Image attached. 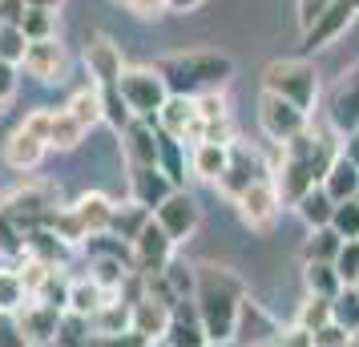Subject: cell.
I'll list each match as a JSON object with an SVG mask.
<instances>
[{"instance_id": "6da1fadb", "label": "cell", "mask_w": 359, "mask_h": 347, "mask_svg": "<svg viewBox=\"0 0 359 347\" xmlns=\"http://www.w3.org/2000/svg\"><path fill=\"white\" fill-rule=\"evenodd\" d=\"M278 149H283V158H278V165L271 174H275L278 194H283V206H294L307 190H315L327 178L331 162L343 154L335 133H327V130H307Z\"/></svg>"}, {"instance_id": "7a4b0ae2", "label": "cell", "mask_w": 359, "mask_h": 347, "mask_svg": "<svg viewBox=\"0 0 359 347\" xmlns=\"http://www.w3.org/2000/svg\"><path fill=\"white\" fill-rule=\"evenodd\" d=\"M243 299H246V287H243V279H238L234 271H226V266H214V263L198 266L194 307H198L202 327H206L210 347H222V343H230V339H234Z\"/></svg>"}, {"instance_id": "3957f363", "label": "cell", "mask_w": 359, "mask_h": 347, "mask_svg": "<svg viewBox=\"0 0 359 347\" xmlns=\"http://www.w3.org/2000/svg\"><path fill=\"white\" fill-rule=\"evenodd\" d=\"M158 73L165 77L170 93H186V97H198V93H210V89H222L234 73V57L218 49H194V53H174L158 61Z\"/></svg>"}, {"instance_id": "277c9868", "label": "cell", "mask_w": 359, "mask_h": 347, "mask_svg": "<svg viewBox=\"0 0 359 347\" xmlns=\"http://www.w3.org/2000/svg\"><path fill=\"white\" fill-rule=\"evenodd\" d=\"M262 89L287 97L291 105H299L303 114H311V109L319 105V73H315L311 61H275V65H266Z\"/></svg>"}, {"instance_id": "5b68a950", "label": "cell", "mask_w": 359, "mask_h": 347, "mask_svg": "<svg viewBox=\"0 0 359 347\" xmlns=\"http://www.w3.org/2000/svg\"><path fill=\"white\" fill-rule=\"evenodd\" d=\"M121 97L130 105L133 117H142V121H158L162 114V105L170 101V85L158 69H126L121 73Z\"/></svg>"}, {"instance_id": "8992f818", "label": "cell", "mask_w": 359, "mask_h": 347, "mask_svg": "<svg viewBox=\"0 0 359 347\" xmlns=\"http://www.w3.org/2000/svg\"><path fill=\"white\" fill-rule=\"evenodd\" d=\"M266 178H275V174H271V165L262 162V154L234 137V142H230V162H226L222 178H218L214 186H218V190H222L230 202H238L246 190H250V186L266 182Z\"/></svg>"}, {"instance_id": "52a82bcc", "label": "cell", "mask_w": 359, "mask_h": 347, "mask_svg": "<svg viewBox=\"0 0 359 347\" xmlns=\"http://www.w3.org/2000/svg\"><path fill=\"white\" fill-rule=\"evenodd\" d=\"M259 125H262V133H266L275 146H287V142H294L299 133L311 130V114H303V109L291 105L287 97H278V93H266V89H262V97H259Z\"/></svg>"}, {"instance_id": "ba28073f", "label": "cell", "mask_w": 359, "mask_h": 347, "mask_svg": "<svg viewBox=\"0 0 359 347\" xmlns=\"http://www.w3.org/2000/svg\"><path fill=\"white\" fill-rule=\"evenodd\" d=\"M158 130L165 137H174L182 146H198L206 142V117L198 109V97H186V93H170V101L158 114Z\"/></svg>"}, {"instance_id": "9c48e42d", "label": "cell", "mask_w": 359, "mask_h": 347, "mask_svg": "<svg viewBox=\"0 0 359 347\" xmlns=\"http://www.w3.org/2000/svg\"><path fill=\"white\" fill-rule=\"evenodd\" d=\"M174 238L158 226V218H149L146 226H142V234L130 243L133 250V271L137 275H146V279H158V275H165V266L174 263Z\"/></svg>"}, {"instance_id": "30bf717a", "label": "cell", "mask_w": 359, "mask_h": 347, "mask_svg": "<svg viewBox=\"0 0 359 347\" xmlns=\"http://www.w3.org/2000/svg\"><path fill=\"white\" fill-rule=\"evenodd\" d=\"M81 57H85V69H89V77H93L97 89H114V85H121L126 61H121V49H117L105 33H85Z\"/></svg>"}, {"instance_id": "8fae6325", "label": "cell", "mask_w": 359, "mask_h": 347, "mask_svg": "<svg viewBox=\"0 0 359 347\" xmlns=\"http://www.w3.org/2000/svg\"><path fill=\"white\" fill-rule=\"evenodd\" d=\"M25 73L36 77V81H65L69 73V49L61 45V36H45V41H29V49H25Z\"/></svg>"}, {"instance_id": "7c38bea8", "label": "cell", "mask_w": 359, "mask_h": 347, "mask_svg": "<svg viewBox=\"0 0 359 347\" xmlns=\"http://www.w3.org/2000/svg\"><path fill=\"white\" fill-rule=\"evenodd\" d=\"M234 206H238V218H243L250 231H271L278 222V210H283V194H278L275 178H266V182L250 186Z\"/></svg>"}, {"instance_id": "4fadbf2b", "label": "cell", "mask_w": 359, "mask_h": 347, "mask_svg": "<svg viewBox=\"0 0 359 347\" xmlns=\"http://www.w3.org/2000/svg\"><path fill=\"white\" fill-rule=\"evenodd\" d=\"M327 117H331V130L335 133H347V137H351V133L359 130V61L335 81Z\"/></svg>"}, {"instance_id": "5bb4252c", "label": "cell", "mask_w": 359, "mask_h": 347, "mask_svg": "<svg viewBox=\"0 0 359 347\" xmlns=\"http://www.w3.org/2000/svg\"><path fill=\"white\" fill-rule=\"evenodd\" d=\"M154 218H158V226H162L174 243H186L190 234L198 231V222H202V210H198L194 194H186V190H174L170 198L154 210Z\"/></svg>"}, {"instance_id": "9a60e30c", "label": "cell", "mask_w": 359, "mask_h": 347, "mask_svg": "<svg viewBox=\"0 0 359 347\" xmlns=\"http://www.w3.org/2000/svg\"><path fill=\"white\" fill-rule=\"evenodd\" d=\"M355 17H359V0H331L323 17H319L307 33H303V49H307V53L327 49V45H331V41H335V36H339Z\"/></svg>"}, {"instance_id": "2e32d148", "label": "cell", "mask_w": 359, "mask_h": 347, "mask_svg": "<svg viewBox=\"0 0 359 347\" xmlns=\"http://www.w3.org/2000/svg\"><path fill=\"white\" fill-rule=\"evenodd\" d=\"M278 319L262 303L255 299H243L238 307V327H234V339H243V347H271L278 339Z\"/></svg>"}, {"instance_id": "e0dca14e", "label": "cell", "mask_w": 359, "mask_h": 347, "mask_svg": "<svg viewBox=\"0 0 359 347\" xmlns=\"http://www.w3.org/2000/svg\"><path fill=\"white\" fill-rule=\"evenodd\" d=\"M158 137L162 130L154 121L133 117L126 133H121V149H126V170H142V165H158Z\"/></svg>"}, {"instance_id": "ac0fdd59", "label": "cell", "mask_w": 359, "mask_h": 347, "mask_svg": "<svg viewBox=\"0 0 359 347\" xmlns=\"http://www.w3.org/2000/svg\"><path fill=\"white\" fill-rule=\"evenodd\" d=\"M165 347H210L206 339V327H202V319H198V307L194 299H182L174 315H170V327H165Z\"/></svg>"}, {"instance_id": "d6986e66", "label": "cell", "mask_w": 359, "mask_h": 347, "mask_svg": "<svg viewBox=\"0 0 359 347\" xmlns=\"http://www.w3.org/2000/svg\"><path fill=\"white\" fill-rule=\"evenodd\" d=\"M45 154H49V142H41L25 125H17V130L8 133V142H4V162H8V170H20V174L36 170V165L45 162Z\"/></svg>"}, {"instance_id": "ffe728a7", "label": "cell", "mask_w": 359, "mask_h": 347, "mask_svg": "<svg viewBox=\"0 0 359 347\" xmlns=\"http://www.w3.org/2000/svg\"><path fill=\"white\" fill-rule=\"evenodd\" d=\"M130 194L137 206H146L149 215H154L174 194V186H170V178H165L158 165H142V170H130Z\"/></svg>"}, {"instance_id": "44dd1931", "label": "cell", "mask_w": 359, "mask_h": 347, "mask_svg": "<svg viewBox=\"0 0 359 347\" xmlns=\"http://www.w3.org/2000/svg\"><path fill=\"white\" fill-rule=\"evenodd\" d=\"M114 202L105 198V194H97V190H89V194H81V198L73 202V215H77V222H81L85 238H97V234H109V226H114Z\"/></svg>"}, {"instance_id": "7402d4cb", "label": "cell", "mask_w": 359, "mask_h": 347, "mask_svg": "<svg viewBox=\"0 0 359 347\" xmlns=\"http://www.w3.org/2000/svg\"><path fill=\"white\" fill-rule=\"evenodd\" d=\"M25 250H29L33 259H41V263H49V266H65L73 243H65V238L57 231H49V226H33V231H25Z\"/></svg>"}, {"instance_id": "603a6c76", "label": "cell", "mask_w": 359, "mask_h": 347, "mask_svg": "<svg viewBox=\"0 0 359 347\" xmlns=\"http://www.w3.org/2000/svg\"><path fill=\"white\" fill-rule=\"evenodd\" d=\"M170 315H174V307L149 291L142 303H133V331H142L146 339H162L165 327H170Z\"/></svg>"}, {"instance_id": "cb8c5ba5", "label": "cell", "mask_w": 359, "mask_h": 347, "mask_svg": "<svg viewBox=\"0 0 359 347\" xmlns=\"http://www.w3.org/2000/svg\"><path fill=\"white\" fill-rule=\"evenodd\" d=\"M331 194V202H347L359 194V162L355 158H347V154H339L335 162H331V170H327V178L319 182Z\"/></svg>"}, {"instance_id": "d4e9b609", "label": "cell", "mask_w": 359, "mask_h": 347, "mask_svg": "<svg viewBox=\"0 0 359 347\" xmlns=\"http://www.w3.org/2000/svg\"><path fill=\"white\" fill-rule=\"evenodd\" d=\"M89 323H93V335H121V331L133 327V307L121 303L117 295H109L97 311L89 315Z\"/></svg>"}, {"instance_id": "484cf974", "label": "cell", "mask_w": 359, "mask_h": 347, "mask_svg": "<svg viewBox=\"0 0 359 347\" xmlns=\"http://www.w3.org/2000/svg\"><path fill=\"white\" fill-rule=\"evenodd\" d=\"M226 162H230V146H218V142H198L190 149V170H194L202 182H218Z\"/></svg>"}, {"instance_id": "4316f807", "label": "cell", "mask_w": 359, "mask_h": 347, "mask_svg": "<svg viewBox=\"0 0 359 347\" xmlns=\"http://www.w3.org/2000/svg\"><path fill=\"white\" fill-rule=\"evenodd\" d=\"M186 165H190L186 146L162 133V137H158V170L170 178V186H174V190H186Z\"/></svg>"}, {"instance_id": "83f0119b", "label": "cell", "mask_w": 359, "mask_h": 347, "mask_svg": "<svg viewBox=\"0 0 359 347\" xmlns=\"http://www.w3.org/2000/svg\"><path fill=\"white\" fill-rule=\"evenodd\" d=\"M294 210H299V218L307 222L311 231H319V226H331V215H335V202H331V194H327L323 186H315V190H307L303 198L294 202Z\"/></svg>"}, {"instance_id": "f1b7e54d", "label": "cell", "mask_w": 359, "mask_h": 347, "mask_svg": "<svg viewBox=\"0 0 359 347\" xmlns=\"http://www.w3.org/2000/svg\"><path fill=\"white\" fill-rule=\"evenodd\" d=\"M130 271H133V263H121V254H97L93 266H89V279L97 287H105L109 295H117V287L130 279Z\"/></svg>"}, {"instance_id": "f546056e", "label": "cell", "mask_w": 359, "mask_h": 347, "mask_svg": "<svg viewBox=\"0 0 359 347\" xmlns=\"http://www.w3.org/2000/svg\"><path fill=\"white\" fill-rule=\"evenodd\" d=\"M85 125L69 109H53V130H49V149H77L85 142Z\"/></svg>"}, {"instance_id": "4dcf8cb0", "label": "cell", "mask_w": 359, "mask_h": 347, "mask_svg": "<svg viewBox=\"0 0 359 347\" xmlns=\"http://www.w3.org/2000/svg\"><path fill=\"white\" fill-rule=\"evenodd\" d=\"M303 283H307V295H323V299H335L347 287L331 263H307L303 266Z\"/></svg>"}, {"instance_id": "1f68e13d", "label": "cell", "mask_w": 359, "mask_h": 347, "mask_svg": "<svg viewBox=\"0 0 359 347\" xmlns=\"http://www.w3.org/2000/svg\"><path fill=\"white\" fill-rule=\"evenodd\" d=\"M105 299H109V291H105V287H97L93 279H73V287H69V311L89 319V315L105 303Z\"/></svg>"}, {"instance_id": "d6a6232c", "label": "cell", "mask_w": 359, "mask_h": 347, "mask_svg": "<svg viewBox=\"0 0 359 347\" xmlns=\"http://www.w3.org/2000/svg\"><path fill=\"white\" fill-rule=\"evenodd\" d=\"M29 303L25 279H20L17 266H0V315H17Z\"/></svg>"}, {"instance_id": "836d02e7", "label": "cell", "mask_w": 359, "mask_h": 347, "mask_svg": "<svg viewBox=\"0 0 359 347\" xmlns=\"http://www.w3.org/2000/svg\"><path fill=\"white\" fill-rule=\"evenodd\" d=\"M343 238L331 226H319V231H311L307 247H303V263H335V254H339Z\"/></svg>"}, {"instance_id": "e575fe53", "label": "cell", "mask_w": 359, "mask_h": 347, "mask_svg": "<svg viewBox=\"0 0 359 347\" xmlns=\"http://www.w3.org/2000/svg\"><path fill=\"white\" fill-rule=\"evenodd\" d=\"M162 283L170 287V295L178 299H194V291H198V266H190V263H182V259H174V263L165 266V275H162Z\"/></svg>"}, {"instance_id": "d590c367", "label": "cell", "mask_w": 359, "mask_h": 347, "mask_svg": "<svg viewBox=\"0 0 359 347\" xmlns=\"http://www.w3.org/2000/svg\"><path fill=\"white\" fill-rule=\"evenodd\" d=\"M69 114L81 121L85 130H93V125H101V89L93 85V89H77L73 97H69V105H65Z\"/></svg>"}, {"instance_id": "8d00e7d4", "label": "cell", "mask_w": 359, "mask_h": 347, "mask_svg": "<svg viewBox=\"0 0 359 347\" xmlns=\"http://www.w3.org/2000/svg\"><path fill=\"white\" fill-rule=\"evenodd\" d=\"M69 287H73V279H65V266H53L45 287L36 291V303H45L53 311H69Z\"/></svg>"}, {"instance_id": "74e56055", "label": "cell", "mask_w": 359, "mask_h": 347, "mask_svg": "<svg viewBox=\"0 0 359 347\" xmlns=\"http://www.w3.org/2000/svg\"><path fill=\"white\" fill-rule=\"evenodd\" d=\"M149 218H154V215H149L146 206H137V202H133V206H126V210L117 206V210H114V226H109V231H114L117 238H126V243H133V238L142 234V226H146Z\"/></svg>"}, {"instance_id": "f35d334b", "label": "cell", "mask_w": 359, "mask_h": 347, "mask_svg": "<svg viewBox=\"0 0 359 347\" xmlns=\"http://www.w3.org/2000/svg\"><path fill=\"white\" fill-rule=\"evenodd\" d=\"M101 121L105 125H114L117 133H126V125L133 121L130 105H126V97H121V89H101Z\"/></svg>"}, {"instance_id": "ab89813d", "label": "cell", "mask_w": 359, "mask_h": 347, "mask_svg": "<svg viewBox=\"0 0 359 347\" xmlns=\"http://www.w3.org/2000/svg\"><path fill=\"white\" fill-rule=\"evenodd\" d=\"M331 323H339L347 331H359V291L343 287L339 295L331 299Z\"/></svg>"}, {"instance_id": "60d3db41", "label": "cell", "mask_w": 359, "mask_h": 347, "mask_svg": "<svg viewBox=\"0 0 359 347\" xmlns=\"http://www.w3.org/2000/svg\"><path fill=\"white\" fill-rule=\"evenodd\" d=\"M294 323H299L303 331H319L323 323H331V299L307 295L303 299V307H299V315H294Z\"/></svg>"}, {"instance_id": "b9f144b4", "label": "cell", "mask_w": 359, "mask_h": 347, "mask_svg": "<svg viewBox=\"0 0 359 347\" xmlns=\"http://www.w3.org/2000/svg\"><path fill=\"white\" fill-rule=\"evenodd\" d=\"M20 33L29 41H45V36H57V13L49 8H29L25 20H20Z\"/></svg>"}, {"instance_id": "7bdbcfd3", "label": "cell", "mask_w": 359, "mask_h": 347, "mask_svg": "<svg viewBox=\"0 0 359 347\" xmlns=\"http://www.w3.org/2000/svg\"><path fill=\"white\" fill-rule=\"evenodd\" d=\"M331 231L339 234L343 243H347V238H359V202H355V198L335 202V215H331Z\"/></svg>"}, {"instance_id": "ee69618b", "label": "cell", "mask_w": 359, "mask_h": 347, "mask_svg": "<svg viewBox=\"0 0 359 347\" xmlns=\"http://www.w3.org/2000/svg\"><path fill=\"white\" fill-rule=\"evenodd\" d=\"M335 271H339V279L347 283V287H351V283L359 279V238H347V243H343L339 247V254H335Z\"/></svg>"}, {"instance_id": "f6af8a7d", "label": "cell", "mask_w": 359, "mask_h": 347, "mask_svg": "<svg viewBox=\"0 0 359 347\" xmlns=\"http://www.w3.org/2000/svg\"><path fill=\"white\" fill-rule=\"evenodd\" d=\"M25 49H29V36L20 33L17 25H4V33H0V57L20 65L25 61Z\"/></svg>"}, {"instance_id": "bcb514c9", "label": "cell", "mask_w": 359, "mask_h": 347, "mask_svg": "<svg viewBox=\"0 0 359 347\" xmlns=\"http://www.w3.org/2000/svg\"><path fill=\"white\" fill-rule=\"evenodd\" d=\"M0 250L13 254V259H17V254H29V250H25V231H20L4 210H0Z\"/></svg>"}, {"instance_id": "7dc6e473", "label": "cell", "mask_w": 359, "mask_h": 347, "mask_svg": "<svg viewBox=\"0 0 359 347\" xmlns=\"http://www.w3.org/2000/svg\"><path fill=\"white\" fill-rule=\"evenodd\" d=\"M198 109H202V117H206V121H230L226 97H222L218 89H210V93H198Z\"/></svg>"}, {"instance_id": "c3c4849f", "label": "cell", "mask_w": 359, "mask_h": 347, "mask_svg": "<svg viewBox=\"0 0 359 347\" xmlns=\"http://www.w3.org/2000/svg\"><path fill=\"white\" fill-rule=\"evenodd\" d=\"M311 343L315 347H347L351 343V331L339 327V323H323L319 331H311Z\"/></svg>"}, {"instance_id": "681fc988", "label": "cell", "mask_w": 359, "mask_h": 347, "mask_svg": "<svg viewBox=\"0 0 359 347\" xmlns=\"http://www.w3.org/2000/svg\"><path fill=\"white\" fill-rule=\"evenodd\" d=\"M0 347H33L25 327L17 323V315H0Z\"/></svg>"}, {"instance_id": "f907efd6", "label": "cell", "mask_w": 359, "mask_h": 347, "mask_svg": "<svg viewBox=\"0 0 359 347\" xmlns=\"http://www.w3.org/2000/svg\"><path fill=\"white\" fill-rule=\"evenodd\" d=\"M126 13H133V17H142V20H154V17H162V13H170L165 8V0H117Z\"/></svg>"}, {"instance_id": "816d5d0a", "label": "cell", "mask_w": 359, "mask_h": 347, "mask_svg": "<svg viewBox=\"0 0 359 347\" xmlns=\"http://www.w3.org/2000/svg\"><path fill=\"white\" fill-rule=\"evenodd\" d=\"M294 4H299V29L307 33L311 25L327 13V4H331V0H294Z\"/></svg>"}, {"instance_id": "f5cc1de1", "label": "cell", "mask_w": 359, "mask_h": 347, "mask_svg": "<svg viewBox=\"0 0 359 347\" xmlns=\"http://www.w3.org/2000/svg\"><path fill=\"white\" fill-rule=\"evenodd\" d=\"M29 133H36L41 142H49V130H53V109H33V114L20 121Z\"/></svg>"}, {"instance_id": "db71d44e", "label": "cell", "mask_w": 359, "mask_h": 347, "mask_svg": "<svg viewBox=\"0 0 359 347\" xmlns=\"http://www.w3.org/2000/svg\"><path fill=\"white\" fill-rule=\"evenodd\" d=\"M101 343L105 347H154V339H146L142 331H121V335H101Z\"/></svg>"}, {"instance_id": "11a10c76", "label": "cell", "mask_w": 359, "mask_h": 347, "mask_svg": "<svg viewBox=\"0 0 359 347\" xmlns=\"http://www.w3.org/2000/svg\"><path fill=\"white\" fill-rule=\"evenodd\" d=\"M13 97H17V65L0 57V101L8 105Z\"/></svg>"}, {"instance_id": "9f6ffc18", "label": "cell", "mask_w": 359, "mask_h": 347, "mask_svg": "<svg viewBox=\"0 0 359 347\" xmlns=\"http://www.w3.org/2000/svg\"><path fill=\"white\" fill-rule=\"evenodd\" d=\"M25 13H29V4H25V0H0V25H17V29H20Z\"/></svg>"}, {"instance_id": "6f0895ef", "label": "cell", "mask_w": 359, "mask_h": 347, "mask_svg": "<svg viewBox=\"0 0 359 347\" xmlns=\"http://www.w3.org/2000/svg\"><path fill=\"white\" fill-rule=\"evenodd\" d=\"M198 4H202V0H165V8H170V13H194Z\"/></svg>"}, {"instance_id": "680465c9", "label": "cell", "mask_w": 359, "mask_h": 347, "mask_svg": "<svg viewBox=\"0 0 359 347\" xmlns=\"http://www.w3.org/2000/svg\"><path fill=\"white\" fill-rule=\"evenodd\" d=\"M25 4H29V8H49V13H57L65 0H25Z\"/></svg>"}, {"instance_id": "91938a15", "label": "cell", "mask_w": 359, "mask_h": 347, "mask_svg": "<svg viewBox=\"0 0 359 347\" xmlns=\"http://www.w3.org/2000/svg\"><path fill=\"white\" fill-rule=\"evenodd\" d=\"M347 347H359V331H351V343H347Z\"/></svg>"}, {"instance_id": "94428289", "label": "cell", "mask_w": 359, "mask_h": 347, "mask_svg": "<svg viewBox=\"0 0 359 347\" xmlns=\"http://www.w3.org/2000/svg\"><path fill=\"white\" fill-rule=\"evenodd\" d=\"M351 287H355V291H359V279H355V283H351Z\"/></svg>"}, {"instance_id": "6125c7cd", "label": "cell", "mask_w": 359, "mask_h": 347, "mask_svg": "<svg viewBox=\"0 0 359 347\" xmlns=\"http://www.w3.org/2000/svg\"><path fill=\"white\" fill-rule=\"evenodd\" d=\"M0 114H4V101H0Z\"/></svg>"}, {"instance_id": "be15d7a7", "label": "cell", "mask_w": 359, "mask_h": 347, "mask_svg": "<svg viewBox=\"0 0 359 347\" xmlns=\"http://www.w3.org/2000/svg\"><path fill=\"white\" fill-rule=\"evenodd\" d=\"M0 33H4V25H0Z\"/></svg>"}, {"instance_id": "e7e4bbea", "label": "cell", "mask_w": 359, "mask_h": 347, "mask_svg": "<svg viewBox=\"0 0 359 347\" xmlns=\"http://www.w3.org/2000/svg\"><path fill=\"white\" fill-rule=\"evenodd\" d=\"M355 202H359V194H355Z\"/></svg>"}]
</instances>
